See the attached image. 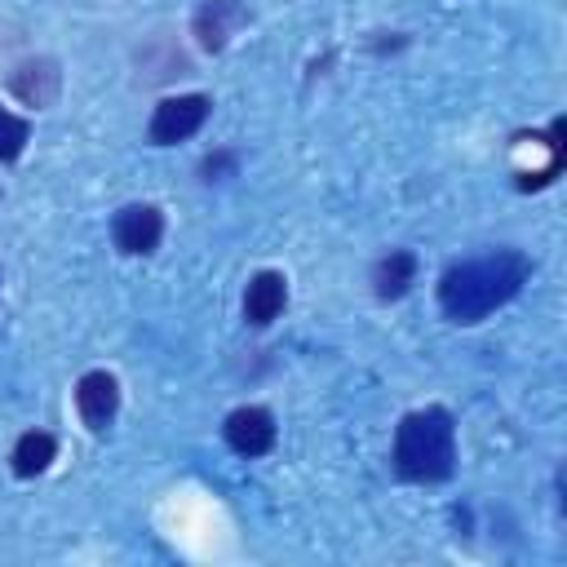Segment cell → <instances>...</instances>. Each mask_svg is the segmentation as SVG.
Segmentation results:
<instances>
[{"mask_svg":"<svg viewBox=\"0 0 567 567\" xmlns=\"http://www.w3.org/2000/svg\"><path fill=\"white\" fill-rule=\"evenodd\" d=\"M527 257L523 252H487V257H474V261H461L452 266L443 279H439V306L452 323H478L487 319L496 306H505L509 297H518L523 279H527Z\"/></svg>","mask_w":567,"mask_h":567,"instance_id":"obj_1","label":"cell"},{"mask_svg":"<svg viewBox=\"0 0 567 567\" xmlns=\"http://www.w3.org/2000/svg\"><path fill=\"white\" fill-rule=\"evenodd\" d=\"M394 470L408 483H443L456 470V425L447 408L408 412L394 430Z\"/></svg>","mask_w":567,"mask_h":567,"instance_id":"obj_2","label":"cell"},{"mask_svg":"<svg viewBox=\"0 0 567 567\" xmlns=\"http://www.w3.org/2000/svg\"><path fill=\"white\" fill-rule=\"evenodd\" d=\"M208 111H213V102H208L204 93H177V97H164V102L155 106V115H151L146 137H151L155 146L186 142V137H195V133L204 128Z\"/></svg>","mask_w":567,"mask_h":567,"instance_id":"obj_3","label":"cell"},{"mask_svg":"<svg viewBox=\"0 0 567 567\" xmlns=\"http://www.w3.org/2000/svg\"><path fill=\"white\" fill-rule=\"evenodd\" d=\"M111 235H115V248H120V252L146 257V252H155V244H159V235H164V217H159V208H151V204H124V208L115 213V221H111Z\"/></svg>","mask_w":567,"mask_h":567,"instance_id":"obj_4","label":"cell"},{"mask_svg":"<svg viewBox=\"0 0 567 567\" xmlns=\"http://www.w3.org/2000/svg\"><path fill=\"white\" fill-rule=\"evenodd\" d=\"M75 412H80V421L93 434H102L115 421V412H120V385H115V377L111 372H84L75 381Z\"/></svg>","mask_w":567,"mask_h":567,"instance_id":"obj_5","label":"cell"},{"mask_svg":"<svg viewBox=\"0 0 567 567\" xmlns=\"http://www.w3.org/2000/svg\"><path fill=\"white\" fill-rule=\"evenodd\" d=\"M221 430L239 456H266L275 447V416L266 408H235Z\"/></svg>","mask_w":567,"mask_h":567,"instance_id":"obj_6","label":"cell"},{"mask_svg":"<svg viewBox=\"0 0 567 567\" xmlns=\"http://www.w3.org/2000/svg\"><path fill=\"white\" fill-rule=\"evenodd\" d=\"M62 89V71L53 58H31L9 75V93L22 97L27 106H53Z\"/></svg>","mask_w":567,"mask_h":567,"instance_id":"obj_7","label":"cell"},{"mask_svg":"<svg viewBox=\"0 0 567 567\" xmlns=\"http://www.w3.org/2000/svg\"><path fill=\"white\" fill-rule=\"evenodd\" d=\"M244 22H248V13H244L239 0H208V4L195 9V35H199V44H204L208 53L226 49L230 35H235Z\"/></svg>","mask_w":567,"mask_h":567,"instance_id":"obj_8","label":"cell"},{"mask_svg":"<svg viewBox=\"0 0 567 567\" xmlns=\"http://www.w3.org/2000/svg\"><path fill=\"white\" fill-rule=\"evenodd\" d=\"M284 301H288V279H284L279 270H261V275L248 279V292H244V319H248L252 328H266L270 319H279Z\"/></svg>","mask_w":567,"mask_h":567,"instance_id":"obj_9","label":"cell"},{"mask_svg":"<svg viewBox=\"0 0 567 567\" xmlns=\"http://www.w3.org/2000/svg\"><path fill=\"white\" fill-rule=\"evenodd\" d=\"M412 279H416V257H412L408 248L385 252V257L377 261V270H372V288H377L381 301H399Z\"/></svg>","mask_w":567,"mask_h":567,"instance_id":"obj_10","label":"cell"},{"mask_svg":"<svg viewBox=\"0 0 567 567\" xmlns=\"http://www.w3.org/2000/svg\"><path fill=\"white\" fill-rule=\"evenodd\" d=\"M58 456V439L44 434V430H27L18 443H13V474L18 478H35L49 470V461Z\"/></svg>","mask_w":567,"mask_h":567,"instance_id":"obj_11","label":"cell"},{"mask_svg":"<svg viewBox=\"0 0 567 567\" xmlns=\"http://www.w3.org/2000/svg\"><path fill=\"white\" fill-rule=\"evenodd\" d=\"M27 137H31L27 120L0 106V159H18V155H22V146H27Z\"/></svg>","mask_w":567,"mask_h":567,"instance_id":"obj_12","label":"cell"},{"mask_svg":"<svg viewBox=\"0 0 567 567\" xmlns=\"http://www.w3.org/2000/svg\"><path fill=\"white\" fill-rule=\"evenodd\" d=\"M226 168H235V155H208L204 159V182H217V173H226Z\"/></svg>","mask_w":567,"mask_h":567,"instance_id":"obj_13","label":"cell"}]
</instances>
